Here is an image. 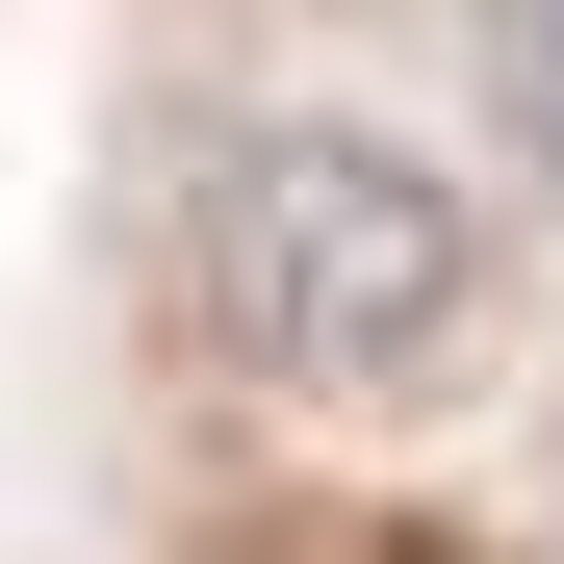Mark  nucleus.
I'll list each match as a JSON object with an SVG mask.
<instances>
[{
	"label": "nucleus",
	"instance_id": "obj_1",
	"mask_svg": "<svg viewBox=\"0 0 564 564\" xmlns=\"http://www.w3.org/2000/svg\"><path fill=\"white\" fill-rule=\"evenodd\" d=\"M206 308L282 411H436L462 386V334H488V231H462V180L411 129H359V104H257L206 154Z\"/></svg>",
	"mask_w": 564,
	"mask_h": 564
},
{
	"label": "nucleus",
	"instance_id": "obj_2",
	"mask_svg": "<svg viewBox=\"0 0 564 564\" xmlns=\"http://www.w3.org/2000/svg\"><path fill=\"white\" fill-rule=\"evenodd\" d=\"M462 104L513 180H564V0H462Z\"/></svg>",
	"mask_w": 564,
	"mask_h": 564
}]
</instances>
